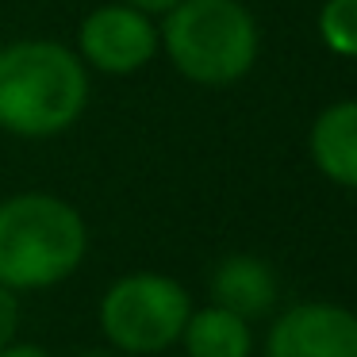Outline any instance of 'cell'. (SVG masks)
Listing matches in <instances>:
<instances>
[{"label":"cell","instance_id":"6","mask_svg":"<svg viewBox=\"0 0 357 357\" xmlns=\"http://www.w3.org/2000/svg\"><path fill=\"white\" fill-rule=\"evenodd\" d=\"M261 357H357V315L326 300L292 303L273 319Z\"/></svg>","mask_w":357,"mask_h":357},{"label":"cell","instance_id":"5","mask_svg":"<svg viewBox=\"0 0 357 357\" xmlns=\"http://www.w3.org/2000/svg\"><path fill=\"white\" fill-rule=\"evenodd\" d=\"M158 50H162L158 24L123 0L93 8L77 27V58L85 62V70L104 77H131L146 70Z\"/></svg>","mask_w":357,"mask_h":357},{"label":"cell","instance_id":"7","mask_svg":"<svg viewBox=\"0 0 357 357\" xmlns=\"http://www.w3.org/2000/svg\"><path fill=\"white\" fill-rule=\"evenodd\" d=\"M307 154L331 185L357 192V96L319 112L307 131Z\"/></svg>","mask_w":357,"mask_h":357},{"label":"cell","instance_id":"3","mask_svg":"<svg viewBox=\"0 0 357 357\" xmlns=\"http://www.w3.org/2000/svg\"><path fill=\"white\" fill-rule=\"evenodd\" d=\"M158 39L173 70L204 89L242 81L261 50L257 20L242 0H181L162 16Z\"/></svg>","mask_w":357,"mask_h":357},{"label":"cell","instance_id":"12","mask_svg":"<svg viewBox=\"0 0 357 357\" xmlns=\"http://www.w3.org/2000/svg\"><path fill=\"white\" fill-rule=\"evenodd\" d=\"M123 4H131V8H139L142 16H150V20H162L169 8H177L181 0H123Z\"/></svg>","mask_w":357,"mask_h":357},{"label":"cell","instance_id":"2","mask_svg":"<svg viewBox=\"0 0 357 357\" xmlns=\"http://www.w3.org/2000/svg\"><path fill=\"white\" fill-rule=\"evenodd\" d=\"M89 227L70 200L54 192H16L0 200V284L43 292L81 269Z\"/></svg>","mask_w":357,"mask_h":357},{"label":"cell","instance_id":"8","mask_svg":"<svg viewBox=\"0 0 357 357\" xmlns=\"http://www.w3.org/2000/svg\"><path fill=\"white\" fill-rule=\"evenodd\" d=\"M277 296H280L277 273L257 254H231L211 273V303L250 319V323L261 319L265 311H273Z\"/></svg>","mask_w":357,"mask_h":357},{"label":"cell","instance_id":"1","mask_svg":"<svg viewBox=\"0 0 357 357\" xmlns=\"http://www.w3.org/2000/svg\"><path fill=\"white\" fill-rule=\"evenodd\" d=\"M89 104V70L58 39H16L0 50V131L16 139L66 135Z\"/></svg>","mask_w":357,"mask_h":357},{"label":"cell","instance_id":"14","mask_svg":"<svg viewBox=\"0 0 357 357\" xmlns=\"http://www.w3.org/2000/svg\"><path fill=\"white\" fill-rule=\"evenodd\" d=\"M81 357H116V354H108V349H85Z\"/></svg>","mask_w":357,"mask_h":357},{"label":"cell","instance_id":"10","mask_svg":"<svg viewBox=\"0 0 357 357\" xmlns=\"http://www.w3.org/2000/svg\"><path fill=\"white\" fill-rule=\"evenodd\" d=\"M315 31L331 54L357 58V0H323Z\"/></svg>","mask_w":357,"mask_h":357},{"label":"cell","instance_id":"9","mask_svg":"<svg viewBox=\"0 0 357 357\" xmlns=\"http://www.w3.org/2000/svg\"><path fill=\"white\" fill-rule=\"evenodd\" d=\"M181 346L185 357H254V323L219 303L192 307Z\"/></svg>","mask_w":357,"mask_h":357},{"label":"cell","instance_id":"4","mask_svg":"<svg viewBox=\"0 0 357 357\" xmlns=\"http://www.w3.org/2000/svg\"><path fill=\"white\" fill-rule=\"evenodd\" d=\"M188 315H192V296L185 292V284L150 269L112 280L96 307L108 346L131 357H154L177 346Z\"/></svg>","mask_w":357,"mask_h":357},{"label":"cell","instance_id":"13","mask_svg":"<svg viewBox=\"0 0 357 357\" xmlns=\"http://www.w3.org/2000/svg\"><path fill=\"white\" fill-rule=\"evenodd\" d=\"M0 357H54L50 349L35 346V342H12V346L0 349Z\"/></svg>","mask_w":357,"mask_h":357},{"label":"cell","instance_id":"11","mask_svg":"<svg viewBox=\"0 0 357 357\" xmlns=\"http://www.w3.org/2000/svg\"><path fill=\"white\" fill-rule=\"evenodd\" d=\"M16 331H20V300L12 288L0 284V349L16 342Z\"/></svg>","mask_w":357,"mask_h":357}]
</instances>
